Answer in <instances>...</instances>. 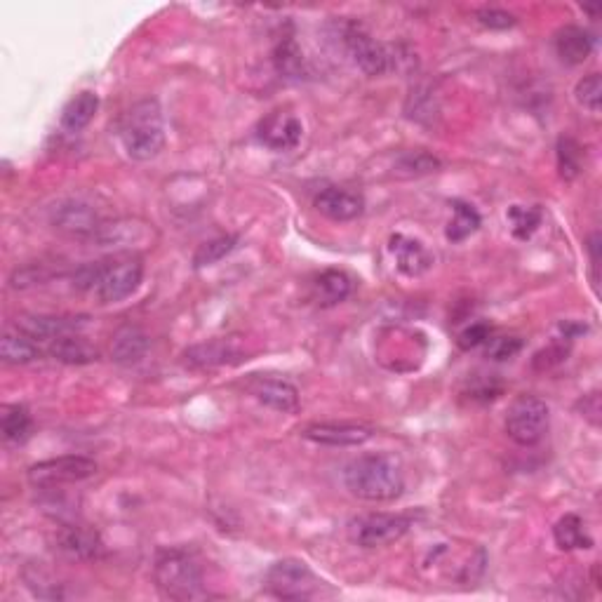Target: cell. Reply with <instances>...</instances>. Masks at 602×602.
Returning a JSON list of instances; mask_svg holds the SVG:
<instances>
[{
	"instance_id": "obj_1",
	"label": "cell",
	"mask_w": 602,
	"mask_h": 602,
	"mask_svg": "<svg viewBox=\"0 0 602 602\" xmlns=\"http://www.w3.org/2000/svg\"><path fill=\"white\" fill-rule=\"evenodd\" d=\"M344 485L353 497L384 504L405 492V473L393 454L374 452L353 459L344 471Z\"/></svg>"
},
{
	"instance_id": "obj_2",
	"label": "cell",
	"mask_w": 602,
	"mask_h": 602,
	"mask_svg": "<svg viewBox=\"0 0 602 602\" xmlns=\"http://www.w3.org/2000/svg\"><path fill=\"white\" fill-rule=\"evenodd\" d=\"M118 137L127 158L139 160V163L156 158L165 146L163 111L156 99H142V102L132 104L120 120Z\"/></svg>"
},
{
	"instance_id": "obj_3",
	"label": "cell",
	"mask_w": 602,
	"mask_h": 602,
	"mask_svg": "<svg viewBox=\"0 0 602 602\" xmlns=\"http://www.w3.org/2000/svg\"><path fill=\"white\" fill-rule=\"evenodd\" d=\"M158 591L170 600H196L205 595V579L198 560L186 548H160L153 563Z\"/></svg>"
},
{
	"instance_id": "obj_4",
	"label": "cell",
	"mask_w": 602,
	"mask_h": 602,
	"mask_svg": "<svg viewBox=\"0 0 602 602\" xmlns=\"http://www.w3.org/2000/svg\"><path fill=\"white\" fill-rule=\"evenodd\" d=\"M144 278V264L139 257L123 254L109 262H97L95 292L102 304H118L139 290Z\"/></svg>"
},
{
	"instance_id": "obj_5",
	"label": "cell",
	"mask_w": 602,
	"mask_h": 602,
	"mask_svg": "<svg viewBox=\"0 0 602 602\" xmlns=\"http://www.w3.org/2000/svg\"><path fill=\"white\" fill-rule=\"evenodd\" d=\"M266 586L280 600H311L323 591L325 581L318 579L304 560L285 558L269 567Z\"/></svg>"
},
{
	"instance_id": "obj_6",
	"label": "cell",
	"mask_w": 602,
	"mask_h": 602,
	"mask_svg": "<svg viewBox=\"0 0 602 602\" xmlns=\"http://www.w3.org/2000/svg\"><path fill=\"white\" fill-rule=\"evenodd\" d=\"M551 424V410L537 396H520L513 400L506 414V433L515 445L534 447L544 440Z\"/></svg>"
},
{
	"instance_id": "obj_7",
	"label": "cell",
	"mask_w": 602,
	"mask_h": 602,
	"mask_svg": "<svg viewBox=\"0 0 602 602\" xmlns=\"http://www.w3.org/2000/svg\"><path fill=\"white\" fill-rule=\"evenodd\" d=\"M99 471L97 461L83 454H66V457L38 461L29 468V483L40 490H50V487H62L71 483H83V480L95 478Z\"/></svg>"
},
{
	"instance_id": "obj_8",
	"label": "cell",
	"mask_w": 602,
	"mask_h": 602,
	"mask_svg": "<svg viewBox=\"0 0 602 602\" xmlns=\"http://www.w3.org/2000/svg\"><path fill=\"white\" fill-rule=\"evenodd\" d=\"M412 518L403 513H370L358 518L351 527V537L363 548H381L396 544L410 532Z\"/></svg>"
},
{
	"instance_id": "obj_9",
	"label": "cell",
	"mask_w": 602,
	"mask_h": 602,
	"mask_svg": "<svg viewBox=\"0 0 602 602\" xmlns=\"http://www.w3.org/2000/svg\"><path fill=\"white\" fill-rule=\"evenodd\" d=\"M344 45L353 57V62L358 64V69L367 73V76H384L391 69V55L379 40H374L363 26L346 24L344 26Z\"/></svg>"
},
{
	"instance_id": "obj_10",
	"label": "cell",
	"mask_w": 602,
	"mask_h": 602,
	"mask_svg": "<svg viewBox=\"0 0 602 602\" xmlns=\"http://www.w3.org/2000/svg\"><path fill=\"white\" fill-rule=\"evenodd\" d=\"M304 135V125L290 111H273L269 116L259 120L257 137L271 151H292L297 149Z\"/></svg>"
},
{
	"instance_id": "obj_11",
	"label": "cell",
	"mask_w": 602,
	"mask_h": 602,
	"mask_svg": "<svg viewBox=\"0 0 602 602\" xmlns=\"http://www.w3.org/2000/svg\"><path fill=\"white\" fill-rule=\"evenodd\" d=\"M245 358L233 339H210L203 344L191 346L184 353V365L191 370H214V367L236 365Z\"/></svg>"
},
{
	"instance_id": "obj_12",
	"label": "cell",
	"mask_w": 602,
	"mask_h": 602,
	"mask_svg": "<svg viewBox=\"0 0 602 602\" xmlns=\"http://www.w3.org/2000/svg\"><path fill=\"white\" fill-rule=\"evenodd\" d=\"M52 224L59 231L71 233V236H92L102 229V219L95 207L83 203V200H64L52 210Z\"/></svg>"
},
{
	"instance_id": "obj_13",
	"label": "cell",
	"mask_w": 602,
	"mask_h": 602,
	"mask_svg": "<svg viewBox=\"0 0 602 602\" xmlns=\"http://www.w3.org/2000/svg\"><path fill=\"white\" fill-rule=\"evenodd\" d=\"M88 325V318L73 316H24L17 320V330L29 334L36 341H55L69 334H80Z\"/></svg>"
},
{
	"instance_id": "obj_14",
	"label": "cell",
	"mask_w": 602,
	"mask_h": 602,
	"mask_svg": "<svg viewBox=\"0 0 602 602\" xmlns=\"http://www.w3.org/2000/svg\"><path fill=\"white\" fill-rule=\"evenodd\" d=\"M313 205L332 222H353L365 212V198L356 191L341 189V186H330V189L320 191Z\"/></svg>"
},
{
	"instance_id": "obj_15",
	"label": "cell",
	"mask_w": 602,
	"mask_h": 602,
	"mask_svg": "<svg viewBox=\"0 0 602 602\" xmlns=\"http://www.w3.org/2000/svg\"><path fill=\"white\" fill-rule=\"evenodd\" d=\"M389 250L393 254V259H396L398 271L403 273V276L417 278L433 266V254L428 252V247L421 243V240L407 238L403 233L391 236Z\"/></svg>"
},
{
	"instance_id": "obj_16",
	"label": "cell",
	"mask_w": 602,
	"mask_h": 602,
	"mask_svg": "<svg viewBox=\"0 0 602 602\" xmlns=\"http://www.w3.org/2000/svg\"><path fill=\"white\" fill-rule=\"evenodd\" d=\"M250 393L259 403H264L276 412L292 414L299 410V391L285 379L257 377L250 381Z\"/></svg>"
},
{
	"instance_id": "obj_17",
	"label": "cell",
	"mask_w": 602,
	"mask_h": 602,
	"mask_svg": "<svg viewBox=\"0 0 602 602\" xmlns=\"http://www.w3.org/2000/svg\"><path fill=\"white\" fill-rule=\"evenodd\" d=\"M304 438L316 445L358 447L372 438V431L356 424H313L304 431Z\"/></svg>"
},
{
	"instance_id": "obj_18",
	"label": "cell",
	"mask_w": 602,
	"mask_h": 602,
	"mask_svg": "<svg viewBox=\"0 0 602 602\" xmlns=\"http://www.w3.org/2000/svg\"><path fill=\"white\" fill-rule=\"evenodd\" d=\"M57 546L71 560H92L102 553V539L85 525H64L57 534Z\"/></svg>"
},
{
	"instance_id": "obj_19",
	"label": "cell",
	"mask_w": 602,
	"mask_h": 602,
	"mask_svg": "<svg viewBox=\"0 0 602 602\" xmlns=\"http://www.w3.org/2000/svg\"><path fill=\"white\" fill-rule=\"evenodd\" d=\"M149 334L137 325H123L111 339V360L118 365H137L149 353Z\"/></svg>"
},
{
	"instance_id": "obj_20",
	"label": "cell",
	"mask_w": 602,
	"mask_h": 602,
	"mask_svg": "<svg viewBox=\"0 0 602 602\" xmlns=\"http://www.w3.org/2000/svg\"><path fill=\"white\" fill-rule=\"evenodd\" d=\"M555 52L565 64L579 66L584 64L593 52V36L581 26L567 24L555 33Z\"/></svg>"
},
{
	"instance_id": "obj_21",
	"label": "cell",
	"mask_w": 602,
	"mask_h": 602,
	"mask_svg": "<svg viewBox=\"0 0 602 602\" xmlns=\"http://www.w3.org/2000/svg\"><path fill=\"white\" fill-rule=\"evenodd\" d=\"M48 353L64 365H90L99 358V351L90 341L80 337V334H69V337H59L50 341Z\"/></svg>"
},
{
	"instance_id": "obj_22",
	"label": "cell",
	"mask_w": 602,
	"mask_h": 602,
	"mask_svg": "<svg viewBox=\"0 0 602 602\" xmlns=\"http://www.w3.org/2000/svg\"><path fill=\"white\" fill-rule=\"evenodd\" d=\"M97 111H99V97L95 95V92L83 90L80 95L73 97L71 102L64 106L62 127L66 132H71V135H76V132L85 130V127L95 120Z\"/></svg>"
},
{
	"instance_id": "obj_23",
	"label": "cell",
	"mask_w": 602,
	"mask_h": 602,
	"mask_svg": "<svg viewBox=\"0 0 602 602\" xmlns=\"http://www.w3.org/2000/svg\"><path fill=\"white\" fill-rule=\"evenodd\" d=\"M316 299L320 306H337L353 292V278L346 271L327 269L316 280Z\"/></svg>"
},
{
	"instance_id": "obj_24",
	"label": "cell",
	"mask_w": 602,
	"mask_h": 602,
	"mask_svg": "<svg viewBox=\"0 0 602 602\" xmlns=\"http://www.w3.org/2000/svg\"><path fill=\"white\" fill-rule=\"evenodd\" d=\"M555 546L560 551H586L593 546V539L588 537L584 520L577 513H567L553 527Z\"/></svg>"
},
{
	"instance_id": "obj_25",
	"label": "cell",
	"mask_w": 602,
	"mask_h": 602,
	"mask_svg": "<svg viewBox=\"0 0 602 602\" xmlns=\"http://www.w3.org/2000/svg\"><path fill=\"white\" fill-rule=\"evenodd\" d=\"M0 358L8 365L33 363V360L40 358V346L36 339H31L22 330H10L3 334V341H0Z\"/></svg>"
},
{
	"instance_id": "obj_26",
	"label": "cell",
	"mask_w": 602,
	"mask_h": 602,
	"mask_svg": "<svg viewBox=\"0 0 602 602\" xmlns=\"http://www.w3.org/2000/svg\"><path fill=\"white\" fill-rule=\"evenodd\" d=\"M480 224H483V219H480L476 207L464 203V200H454L452 219L447 222L445 238L450 240V243H461V240L473 236V233L480 229Z\"/></svg>"
},
{
	"instance_id": "obj_27",
	"label": "cell",
	"mask_w": 602,
	"mask_h": 602,
	"mask_svg": "<svg viewBox=\"0 0 602 602\" xmlns=\"http://www.w3.org/2000/svg\"><path fill=\"white\" fill-rule=\"evenodd\" d=\"M273 62H276V69L280 76H285V78H301L306 73L304 55H301L297 40H294L292 36H285L276 45Z\"/></svg>"
},
{
	"instance_id": "obj_28",
	"label": "cell",
	"mask_w": 602,
	"mask_h": 602,
	"mask_svg": "<svg viewBox=\"0 0 602 602\" xmlns=\"http://www.w3.org/2000/svg\"><path fill=\"white\" fill-rule=\"evenodd\" d=\"M31 414L24 405H8L3 410V421H0V428H3V438L8 443H24L31 433Z\"/></svg>"
},
{
	"instance_id": "obj_29",
	"label": "cell",
	"mask_w": 602,
	"mask_h": 602,
	"mask_svg": "<svg viewBox=\"0 0 602 602\" xmlns=\"http://www.w3.org/2000/svg\"><path fill=\"white\" fill-rule=\"evenodd\" d=\"M238 243H240L238 236H219L207 240V243L200 245L196 254H193V266H196V269H205V266L222 262L224 257H229V254L236 250Z\"/></svg>"
},
{
	"instance_id": "obj_30",
	"label": "cell",
	"mask_w": 602,
	"mask_h": 602,
	"mask_svg": "<svg viewBox=\"0 0 602 602\" xmlns=\"http://www.w3.org/2000/svg\"><path fill=\"white\" fill-rule=\"evenodd\" d=\"M440 167V160L426 151H407L398 158L396 172L400 177H421L431 175Z\"/></svg>"
},
{
	"instance_id": "obj_31",
	"label": "cell",
	"mask_w": 602,
	"mask_h": 602,
	"mask_svg": "<svg viewBox=\"0 0 602 602\" xmlns=\"http://www.w3.org/2000/svg\"><path fill=\"white\" fill-rule=\"evenodd\" d=\"M508 222H511V231L518 240H527L534 231L539 229L541 224V212L537 207H523V205H513L508 207L506 212Z\"/></svg>"
},
{
	"instance_id": "obj_32",
	"label": "cell",
	"mask_w": 602,
	"mask_h": 602,
	"mask_svg": "<svg viewBox=\"0 0 602 602\" xmlns=\"http://www.w3.org/2000/svg\"><path fill=\"white\" fill-rule=\"evenodd\" d=\"M581 158H584V151L581 146L574 142L572 137H560L558 139V170L560 177L572 182L574 177L581 172Z\"/></svg>"
},
{
	"instance_id": "obj_33",
	"label": "cell",
	"mask_w": 602,
	"mask_h": 602,
	"mask_svg": "<svg viewBox=\"0 0 602 602\" xmlns=\"http://www.w3.org/2000/svg\"><path fill=\"white\" fill-rule=\"evenodd\" d=\"M574 99L588 109L591 113L600 111V99H602V76L600 73H588L577 83L574 88Z\"/></svg>"
},
{
	"instance_id": "obj_34",
	"label": "cell",
	"mask_w": 602,
	"mask_h": 602,
	"mask_svg": "<svg viewBox=\"0 0 602 602\" xmlns=\"http://www.w3.org/2000/svg\"><path fill=\"white\" fill-rule=\"evenodd\" d=\"M476 19L480 24L485 26V29H492V31H506L511 29V26H515V15H511V12L501 10V8H480L476 12Z\"/></svg>"
},
{
	"instance_id": "obj_35",
	"label": "cell",
	"mask_w": 602,
	"mask_h": 602,
	"mask_svg": "<svg viewBox=\"0 0 602 602\" xmlns=\"http://www.w3.org/2000/svg\"><path fill=\"white\" fill-rule=\"evenodd\" d=\"M50 278V273L43 269V266H24V269L15 271V276L10 278V285L15 287V290H26V287H33V285H43L45 280Z\"/></svg>"
},
{
	"instance_id": "obj_36",
	"label": "cell",
	"mask_w": 602,
	"mask_h": 602,
	"mask_svg": "<svg viewBox=\"0 0 602 602\" xmlns=\"http://www.w3.org/2000/svg\"><path fill=\"white\" fill-rule=\"evenodd\" d=\"M492 337V327L487 323H473L468 325L464 332L459 334V346L464 351H471V349H478V346H483L485 341H490Z\"/></svg>"
},
{
	"instance_id": "obj_37",
	"label": "cell",
	"mask_w": 602,
	"mask_h": 602,
	"mask_svg": "<svg viewBox=\"0 0 602 602\" xmlns=\"http://www.w3.org/2000/svg\"><path fill=\"white\" fill-rule=\"evenodd\" d=\"M523 349V341L515 337H504V339H492L490 356L494 360H511L515 353Z\"/></svg>"
},
{
	"instance_id": "obj_38",
	"label": "cell",
	"mask_w": 602,
	"mask_h": 602,
	"mask_svg": "<svg viewBox=\"0 0 602 602\" xmlns=\"http://www.w3.org/2000/svg\"><path fill=\"white\" fill-rule=\"evenodd\" d=\"M600 236L598 233H593L591 236V243H588V252H591V264H593V280H595V287H598V266H600Z\"/></svg>"
}]
</instances>
